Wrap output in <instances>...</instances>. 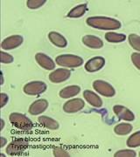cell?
<instances>
[{
	"instance_id": "cell-1",
	"label": "cell",
	"mask_w": 140,
	"mask_h": 157,
	"mask_svg": "<svg viewBox=\"0 0 140 157\" xmlns=\"http://www.w3.org/2000/svg\"><path fill=\"white\" fill-rule=\"evenodd\" d=\"M87 24L98 30H117L121 27V23L115 18L102 16L90 17L87 18Z\"/></svg>"
},
{
	"instance_id": "cell-2",
	"label": "cell",
	"mask_w": 140,
	"mask_h": 157,
	"mask_svg": "<svg viewBox=\"0 0 140 157\" xmlns=\"http://www.w3.org/2000/svg\"><path fill=\"white\" fill-rule=\"evenodd\" d=\"M9 120L11 121V123L18 129L28 131L33 128L34 124L32 122V121L26 117V115H24L22 113H12L10 114Z\"/></svg>"
},
{
	"instance_id": "cell-3",
	"label": "cell",
	"mask_w": 140,
	"mask_h": 157,
	"mask_svg": "<svg viewBox=\"0 0 140 157\" xmlns=\"http://www.w3.org/2000/svg\"><path fill=\"white\" fill-rule=\"evenodd\" d=\"M56 64L63 67H78L82 65L83 60L81 57L74 54H62L56 57Z\"/></svg>"
},
{
	"instance_id": "cell-4",
	"label": "cell",
	"mask_w": 140,
	"mask_h": 157,
	"mask_svg": "<svg viewBox=\"0 0 140 157\" xmlns=\"http://www.w3.org/2000/svg\"><path fill=\"white\" fill-rule=\"evenodd\" d=\"M28 147V141L26 139H18L11 142L6 147V153L9 155H18Z\"/></svg>"
},
{
	"instance_id": "cell-5",
	"label": "cell",
	"mask_w": 140,
	"mask_h": 157,
	"mask_svg": "<svg viewBox=\"0 0 140 157\" xmlns=\"http://www.w3.org/2000/svg\"><path fill=\"white\" fill-rule=\"evenodd\" d=\"M46 84L42 81H32L24 86V92L28 95H39L46 90Z\"/></svg>"
},
{
	"instance_id": "cell-6",
	"label": "cell",
	"mask_w": 140,
	"mask_h": 157,
	"mask_svg": "<svg viewBox=\"0 0 140 157\" xmlns=\"http://www.w3.org/2000/svg\"><path fill=\"white\" fill-rule=\"evenodd\" d=\"M94 89L100 94L101 95L105 97H112L115 95V89L111 85L109 84L106 81L103 80H95L93 83Z\"/></svg>"
},
{
	"instance_id": "cell-7",
	"label": "cell",
	"mask_w": 140,
	"mask_h": 157,
	"mask_svg": "<svg viewBox=\"0 0 140 157\" xmlns=\"http://www.w3.org/2000/svg\"><path fill=\"white\" fill-rule=\"evenodd\" d=\"M104 65H105V59L102 57H94L85 64V69L89 73H95L101 70L104 67Z\"/></svg>"
},
{
	"instance_id": "cell-8",
	"label": "cell",
	"mask_w": 140,
	"mask_h": 157,
	"mask_svg": "<svg viewBox=\"0 0 140 157\" xmlns=\"http://www.w3.org/2000/svg\"><path fill=\"white\" fill-rule=\"evenodd\" d=\"M22 36L20 35H12L9 38H6L5 40H3L2 44H1V47L4 50H12L18 47L19 45H21L23 43Z\"/></svg>"
},
{
	"instance_id": "cell-9",
	"label": "cell",
	"mask_w": 140,
	"mask_h": 157,
	"mask_svg": "<svg viewBox=\"0 0 140 157\" xmlns=\"http://www.w3.org/2000/svg\"><path fill=\"white\" fill-rule=\"evenodd\" d=\"M84 107H85V102L82 99H73L67 101L64 104L63 110L67 113H74L81 111Z\"/></svg>"
},
{
	"instance_id": "cell-10",
	"label": "cell",
	"mask_w": 140,
	"mask_h": 157,
	"mask_svg": "<svg viewBox=\"0 0 140 157\" xmlns=\"http://www.w3.org/2000/svg\"><path fill=\"white\" fill-rule=\"evenodd\" d=\"M113 111L115 114L121 120L128 121H134L135 115L130 110L129 108L121 106V105H116L113 107Z\"/></svg>"
},
{
	"instance_id": "cell-11",
	"label": "cell",
	"mask_w": 140,
	"mask_h": 157,
	"mask_svg": "<svg viewBox=\"0 0 140 157\" xmlns=\"http://www.w3.org/2000/svg\"><path fill=\"white\" fill-rule=\"evenodd\" d=\"M70 75H71V73L69 70L60 68V69H56L54 72L50 73L49 79L53 83H62L63 81L67 80V78L70 77Z\"/></svg>"
},
{
	"instance_id": "cell-12",
	"label": "cell",
	"mask_w": 140,
	"mask_h": 157,
	"mask_svg": "<svg viewBox=\"0 0 140 157\" xmlns=\"http://www.w3.org/2000/svg\"><path fill=\"white\" fill-rule=\"evenodd\" d=\"M35 59L38 62L41 67L45 68L46 70H54L55 68V64L50 57L46 55L44 53H37L35 55Z\"/></svg>"
},
{
	"instance_id": "cell-13",
	"label": "cell",
	"mask_w": 140,
	"mask_h": 157,
	"mask_svg": "<svg viewBox=\"0 0 140 157\" xmlns=\"http://www.w3.org/2000/svg\"><path fill=\"white\" fill-rule=\"evenodd\" d=\"M82 43L90 48L100 49L103 46V42L100 38L94 35H86L82 37Z\"/></svg>"
},
{
	"instance_id": "cell-14",
	"label": "cell",
	"mask_w": 140,
	"mask_h": 157,
	"mask_svg": "<svg viewBox=\"0 0 140 157\" xmlns=\"http://www.w3.org/2000/svg\"><path fill=\"white\" fill-rule=\"evenodd\" d=\"M48 107V102L46 100L41 99L34 101V103L29 107V113L32 115H38L39 113L45 112L46 109Z\"/></svg>"
},
{
	"instance_id": "cell-15",
	"label": "cell",
	"mask_w": 140,
	"mask_h": 157,
	"mask_svg": "<svg viewBox=\"0 0 140 157\" xmlns=\"http://www.w3.org/2000/svg\"><path fill=\"white\" fill-rule=\"evenodd\" d=\"M83 97L91 106L95 107H101L102 105V99L96 94L90 90H85L83 92Z\"/></svg>"
},
{
	"instance_id": "cell-16",
	"label": "cell",
	"mask_w": 140,
	"mask_h": 157,
	"mask_svg": "<svg viewBox=\"0 0 140 157\" xmlns=\"http://www.w3.org/2000/svg\"><path fill=\"white\" fill-rule=\"evenodd\" d=\"M48 39L54 45L61 48H64L67 45V41L65 37H63V35L56 32H52L48 34Z\"/></svg>"
},
{
	"instance_id": "cell-17",
	"label": "cell",
	"mask_w": 140,
	"mask_h": 157,
	"mask_svg": "<svg viewBox=\"0 0 140 157\" xmlns=\"http://www.w3.org/2000/svg\"><path fill=\"white\" fill-rule=\"evenodd\" d=\"M81 91V87L79 86H69L60 91V96L62 99H68L74 96L77 95Z\"/></svg>"
},
{
	"instance_id": "cell-18",
	"label": "cell",
	"mask_w": 140,
	"mask_h": 157,
	"mask_svg": "<svg viewBox=\"0 0 140 157\" xmlns=\"http://www.w3.org/2000/svg\"><path fill=\"white\" fill-rule=\"evenodd\" d=\"M40 125H42L44 128L47 129H51V130H55V129L59 128V123L58 121H56L55 120L52 119L47 116H40L38 119Z\"/></svg>"
},
{
	"instance_id": "cell-19",
	"label": "cell",
	"mask_w": 140,
	"mask_h": 157,
	"mask_svg": "<svg viewBox=\"0 0 140 157\" xmlns=\"http://www.w3.org/2000/svg\"><path fill=\"white\" fill-rule=\"evenodd\" d=\"M87 11H88L87 4L79 5V6L74 7L73 9L67 13V17H74V18H76V17H81L82 16H83Z\"/></svg>"
},
{
	"instance_id": "cell-20",
	"label": "cell",
	"mask_w": 140,
	"mask_h": 157,
	"mask_svg": "<svg viewBox=\"0 0 140 157\" xmlns=\"http://www.w3.org/2000/svg\"><path fill=\"white\" fill-rule=\"evenodd\" d=\"M105 39L107 41H109L110 43H121L126 39V36L124 34L110 32L105 34Z\"/></svg>"
},
{
	"instance_id": "cell-21",
	"label": "cell",
	"mask_w": 140,
	"mask_h": 157,
	"mask_svg": "<svg viewBox=\"0 0 140 157\" xmlns=\"http://www.w3.org/2000/svg\"><path fill=\"white\" fill-rule=\"evenodd\" d=\"M132 130V126L129 123H120L117 125L114 128L115 133L118 135H126L130 134Z\"/></svg>"
},
{
	"instance_id": "cell-22",
	"label": "cell",
	"mask_w": 140,
	"mask_h": 157,
	"mask_svg": "<svg viewBox=\"0 0 140 157\" xmlns=\"http://www.w3.org/2000/svg\"><path fill=\"white\" fill-rule=\"evenodd\" d=\"M127 146L129 147H137L140 146V131L131 135L127 140Z\"/></svg>"
},
{
	"instance_id": "cell-23",
	"label": "cell",
	"mask_w": 140,
	"mask_h": 157,
	"mask_svg": "<svg viewBox=\"0 0 140 157\" xmlns=\"http://www.w3.org/2000/svg\"><path fill=\"white\" fill-rule=\"evenodd\" d=\"M129 43L133 49L140 52V36L133 33L130 34Z\"/></svg>"
},
{
	"instance_id": "cell-24",
	"label": "cell",
	"mask_w": 140,
	"mask_h": 157,
	"mask_svg": "<svg viewBox=\"0 0 140 157\" xmlns=\"http://www.w3.org/2000/svg\"><path fill=\"white\" fill-rule=\"evenodd\" d=\"M46 2V0H28L26 6L28 8H30L32 10H35V9L41 7Z\"/></svg>"
},
{
	"instance_id": "cell-25",
	"label": "cell",
	"mask_w": 140,
	"mask_h": 157,
	"mask_svg": "<svg viewBox=\"0 0 140 157\" xmlns=\"http://www.w3.org/2000/svg\"><path fill=\"white\" fill-rule=\"evenodd\" d=\"M115 157H135L136 156V152L130 149H124L120 150L115 154Z\"/></svg>"
},
{
	"instance_id": "cell-26",
	"label": "cell",
	"mask_w": 140,
	"mask_h": 157,
	"mask_svg": "<svg viewBox=\"0 0 140 157\" xmlns=\"http://www.w3.org/2000/svg\"><path fill=\"white\" fill-rule=\"evenodd\" d=\"M13 61V57L11 54L5 52H1V63L3 64H10Z\"/></svg>"
},
{
	"instance_id": "cell-27",
	"label": "cell",
	"mask_w": 140,
	"mask_h": 157,
	"mask_svg": "<svg viewBox=\"0 0 140 157\" xmlns=\"http://www.w3.org/2000/svg\"><path fill=\"white\" fill-rule=\"evenodd\" d=\"M54 155L55 157H68L69 154L62 147H55L54 149Z\"/></svg>"
},
{
	"instance_id": "cell-28",
	"label": "cell",
	"mask_w": 140,
	"mask_h": 157,
	"mask_svg": "<svg viewBox=\"0 0 140 157\" xmlns=\"http://www.w3.org/2000/svg\"><path fill=\"white\" fill-rule=\"evenodd\" d=\"M131 61L136 67L140 70V53L134 52L131 54Z\"/></svg>"
},
{
	"instance_id": "cell-29",
	"label": "cell",
	"mask_w": 140,
	"mask_h": 157,
	"mask_svg": "<svg viewBox=\"0 0 140 157\" xmlns=\"http://www.w3.org/2000/svg\"><path fill=\"white\" fill-rule=\"evenodd\" d=\"M8 100H9V97L6 94H1V107H5L6 103L8 102Z\"/></svg>"
},
{
	"instance_id": "cell-30",
	"label": "cell",
	"mask_w": 140,
	"mask_h": 157,
	"mask_svg": "<svg viewBox=\"0 0 140 157\" xmlns=\"http://www.w3.org/2000/svg\"><path fill=\"white\" fill-rule=\"evenodd\" d=\"M1 147H3L5 146V144L6 143V138H4V137H1Z\"/></svg>"
},
{
	"instance_id": "cell-31",
	"label": "cell",
	"mask_w": 140,
	"mask_h": 157,
	"mask_svg": "<svg viewBox=\"0 0 140 157\" xmlns=\"http://www.w3.org/2000/svg\"><path fill=\"white\" fill-rule=\"evenodd\" d=\"M1 122H2V127H1V130H3V128H4V126H5V122H4V120H1Z\"/></svg>"
},
{
	"instance_id": "cell-32",
	"label": "cell",
	"mask_w": 140,
	"mask_h": 157,
	"mask_svg": "<svg viewBox=\"0 0 140 157\" xmlns=\"http://www.w3.org/2000/svg\"><path fill=\"white\" fill-rule=\"evenodd\" d=\"M4 83V76H3V73H2V84Z\"/></svg>"
},
{
	"instance_id": "cell-33",
	"label": "cell",
	"mask_w": 140,
	"mask_h": 157,
	"mask_svg": "<svg viewBox=\"0 0 140 157\" xmlns=\"http://www.w3.org/2000/svg\"><path fill=\"white\" fill-rule=\"evenodd\" d=\"M139 156H140V152H139Z\"/></svg>"
}]
</instances>
